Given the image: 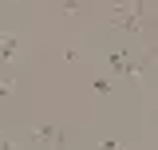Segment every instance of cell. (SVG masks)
Returning a JSON list of instances; mask_svg holds the SVG:
<instances>
[{"label": "cell", "mask_w": 158, "mask_h": 150, "mask_svg": "<svg viewBox=\"0 0 158 150\" xmlns=\"http://www.w3.org/2000/svg\"><path fill=\"white\" fill-rule=\"evenodd\" d=\"M36 142H63V138H59L56 127H40V131H36Z\"/></svg>", "instance_id": "1"}]
</instances>
